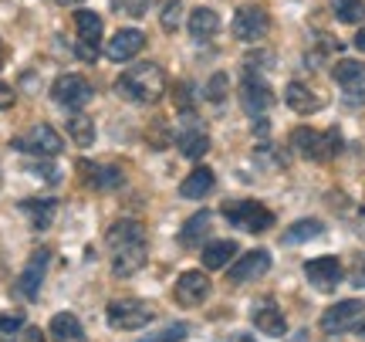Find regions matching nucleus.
I'll use <instances>...</instances> for the list:
<instances>
[{"instance_id": "8", "label": "nucleus", "mask_w": 365, "mask_h": 342, "mask_svg": "<svg viewBox=\"0 0 365 342\" xmlns=\"http://www.w3.org/2000/svg\"><path fill=\"white\" fill-rule=\"evenodd\" d=\"M267 27H271V17L264 7L257 4H244V7H237L234 14V38L250 44V41H261L267 34Z\"/></svg>"}, {"instance_id": "13", "label": "nucleus", "mask_w": 365, "mask_h": 342, "mask_svg": "<svg viewBox=\"0 0 365 342\" xmlns=\"http://www.w3.org/2000/svg\"><path fill=\"white\" fill-rule=\"evenodd\" d=\"M271 271V254L264 248L257 251H247V254H240V261L230 264V271H227V278H230V285H244V281H254V278H261Z\"/></svg>"}, {"instance_id": "18", "label": "nucleus", "mask_w": 365, "mask_h": 342, "mask_svg": "<svg viewBox=\"0 0 365 342\" xmlns=\"http://www.w3.org/2000/svg\"><path fill=\"white\" fill-rule=\"evenodd\" d=\"M145 241V227L139 221H118V224L108 227L105 234V248L118 251V248H132V244H143Z\"/></svg>"}, {"instance_id": "17", "label": "nucleus", "mask_w": 365, "mask_h": 342, "mask_svg": "<svg viewBox=\"0 0 365 342\" xmlns=\"http://www.w3.org/2000/svg\"><path fill=\"white\" fill-rule=\"evenodd\" d=\"M75 31H78L81 38V48H85V58H95V51L91 48H98L102 44V17L91 11H78L75 14Z\"/></svg>"}, {"instance_id": "1", "label": "nucleus", "mask_w": 365, "mask_h": 342, "mask_svg": "<svg viewBox=\"0 0 365 342\" xmlns=\"http://www.w3.org/2000/svg\"><path fill=\"white\" fill-rule=\"evenodd\" d=\"M118 95H125L129 102H139V106H153L163 99L166 92V75H163V68L156 61H139V65H132L122 79L115 81Z\"/></svg>"}, {"instance_id": "24", "label": "nucleus", "mask_w": 365, "mask_h": 342, "mask_svg": "<svg viewBox=\"0 0 365 342\" xmlns=\"http://www.w3.org/2000/svg\"><path fill=\"white\" fill-rule=\"evenodd\" d=\"M51 339L54 342H88V336H85L81 322L71 312H58L51 318Z\"/></svg>"}, {"instance_id": "32", "label": "nucleus", "mask_w": 365, "mask_h": 342, "mask_svg": "<svg viewBox=\"0 0 365 342\" xmlns=\"http://www.w3.org/2000/svg\"><path fill=\"white\" fill-rule=\"evenodd\" d=\"M227 89H230V79H227V75L220 71V75H213V79H210V85H207V99L220 106L223 99H227Z\"/></svg>"}, {"instance_id": "3", "label": "nucleus", "mask_w": 365, "mask_h": 342, "mask_svg": "<svg viewBox=\"0 0 365 342\" xmlns=\"http://www.w3.org/2000/svg\"><path fill=\"white\" fill-rule=\"evenodd\" d=\"M153 318H156V305L145 302V298H118L108 305V326L118 332L143 329Z\"/></svg>"}, {"instance_id": "16", "label": "nucleus", "mask_w": 365, "mask_h": 342, "mask_svg": "<svg viewBox=\"0 0 365 342\" xmlns=\"http://www.w3.org/2000/svg\"><path fill=\"white\" fill-rule=\"evenodd\" d=\"M335 81H339L345 95H352L355 106H359V99H365V61H355V58H345L335 65Z\"/></svg>"}, {"instance_id": "29", "label": "nucleus", "mask_w": 365, "mask_h": 342, "mask_svg": "<svg viewBox=\"0 0 365 342\" xmlns=\"http://www.w3.org/2000/svg\"><path fill=\"white\" fill-rule=\"evenodd\" d=\"M325 234V224L322 221H314V217H308V221H298V224L287 227L284 241L287 244H304V241H314V237Z\"/></svg>"}, {"instance_id": "5", "label": "nucleus", "mask_w": 365, "mask_h": 342, "mask_svg": "<svg viewBox=\"0 0 365 342\" xmlns=\"http://www.w3.org/2000/svg\"><path fill=\"white\" fill-rule=\"evenodd\" d=\"M11 146L21 149V153H31V156H58V153L65 149V139H61L51 126H31L27 132L14 136Z\"/></svg>"}, {"instance_id": "28", "label": "nucleus", "mask_w": 365, "mask_h": 342, "mask_svg": "<svg viewBox=\"0 0 365 342\" xmlns=\"http://www.w3.org/2000/svg\"><path fill=\"white\" fill-rule=\"evenodd\" d=\"M207 231H210V211H200L196 217H190V221L182 224L180 244H182V248H196V244L207 237Z\"/></svg>"}, {"instance_id": "40", "label": "nucleus", "mask_w": 365, "mask_h": 342, "mask_svg": "<svg viewBox=\"0 0 365 342\" xmlns=\"http://www.w3.org/2000/svg\"><path fill=\"white\" fill-rule=\"evenodd\" d=\"M14 342H44V336H41L38 329H24V332H17Z\"/></svg>"}, {"instance_id": "10", "label": "nucleus", "mask_w": 365, "mask_h": 342, "mask_svg": "<svg viewBox=\"0 0 365 342\" xmlns=\"http://www.w3.org/2000/svg\"><path fill=\"white\" fill-rule=\"evenodd\" d=\"M48 264H51V251L48 248H38L31 258H27L24 271H21V278H17V291L24 295L27 302L38 298L41 285H44V275H48Z\"/></svg>"}, {"instance_id": "7", "label": "nucleus", "mask_w": 365, "mask_h": 342, "mask_svg": "<svg viewBox=\"0 0 365 342\" xmlns=\"http://www.w3.org/2000/svg\"><path fill=\"white\" fill-rule=\"evenodd\" d=\"M91 95H95V89H91L88 81L81 79V75H58L51 85V99L58 102L61 109H85L91 102Z\"/></svg>"}, {"instance_id": "19", "label": "nucleus", "mask_w": 365, "mask_h": 342, "mask_svg": "<svg viewBox=\"0 0 365 342\" xmlns=\"http://www.w3.org/2000/svg\"><path fill=\"white\" fill-rule=\"evenodd\" d=\"M108 254H112V275L115 278H132L145 264V241L143 244H132V248L108 251Z\"/></svg>"}, {"instance_id": "4", "label": "nucleus", "mask_w": 365, "mask_h": 342, "mask_svg": "<svg viewBox=\"0 0 365 342\" xmlns=\"http://www.w3.org/2000/svg\"><path fill=\"white\" fill-rule=\"evenodd\" d=\"M223 217L250 234H264L267 227H274V211H267L257 200H230V203H223Z\"/></svg>"}, {"instance_id": "42", "label": "nucleus", "mask_w": 365, "mask_h": 342, "mask_svg": "<svg viewBox=\"0 0 365 342\" xmlns=\"http://www.w3.org/2000/svg\"><path fill=\"white\" fill-rule=\"evenodd\" d=\"M355 48H362V51H365V27L355 34Z\"/></svg>"}, {"instance_id": "15", "label": "nucleus", "mask_w": 365, "mask_h": 342, "mask_svg": "<svg viewBox=\"0 0 365 342\" xmlns=\"http://www.w3.org/2000/svg\"><path fill=\"white\" fill-rule=\"evenodd\" d=\"M145 48V34L135 27H122L118 34H112V41L105 44V58L108 61H129Z\"/></svg>"}, {"instance_id": "22", "label": "nucleus", "mask_w": 365, "mask_h": 342, "mask_svg": "<svg viewBox=\"0 0 365 342\" xmlns=\"http://www.w3.org/2000/svg\"><path fill=\"white\" fill-rule=\"evenodd\" d=\"M17 211L31 221V227H34V231H48V227H51V221H54L58 203H54V200H21V207H17Z\"/></svg>"}, {"instance_id": "45", "label": "nucleus", "mask_w": 365, "mask_h": 342, "mask_svg": "<svg viewBox=\"0 0 365 342\" xmlns=\"http://www.w3.org/2000/svg\"><path fill=\"white\" fill-rule=\"evenodd\" d=\"M359 332H362V336H365V322H362V326H359Z\"/></svg>"}, {"instance_id": "44", "label": "nucleus", "mask_w": 365, "mask_h": 342, "mask_svg": "<svg viewBox=\"0 0 365 342\" xmlns=\"http://www.w3.org/2000/svg\"><path fill=\"white\" fill-rule=\"evenodd\" d=\"M58 4H65V7H71V4H81V0H58Z\"/></svg>"}, {"instance_id": "6", "label": "nucleus", "mask_w": 365, "mask_h": 342, "mask_svg": "<svg viewBox=\"0 0 365 342\" xmlns=\"http://www.w3.org/2000/svg\"><path fill=\"white\" fill-rule=\"evenodd\" d=\"M365 322V302L362 298H345V302L325 308L322 316V329L328 336H341V332H352Z\"/></svg>"}, {"instance_id": "35", "label": "nucleus", "mask_w": 365, "mask_h": 342, "mask_svg": "<svg viewBox=\"0 0 365 342\" xmlns=\"http://www.w3.org/2000/svg\"><path fill=\"white\" fill-rule=\"evenodd\" d=\"M21 332V316H0V342H14Z\"/></svg>"}, {"instance_id": "2", "label": "nucleus", "mask_w": 365, "mask_h": 342, "mask_svg": "<svg viewBox=\"0 0 365 342\" xmlns=\"http://www.w3.org/2000/svg\"><path fill=\"white\" fill-rule=\"evenodd\" d=\"M291 146L298 149L304 159H312V163H328V159H335L341 153V132L339 129H308V126H301V129L291 132Z\"/></svg>"}, {"instance_id": "23", "label": "nucleus", "mask_w": 365, "mask_h": 342, "mask_svg": "<svg viewBox=\"0 0 365 342\" xmlns=\"http://www.w3.org/2000/svg\"><path fill=\"white\" fill-rule=\"evenodd\" d=\"M254 326L264 332V336H284L287 332V322L284 316H281V308L274 302H264L254 308Z\"/></svg>"}, {"instance_id": "31", "label": "nucleus", "mask_w": 365, "mask_h": 342, "mask_svg": "<svg viewBox=\"0 0 365 342\" xmlns=\"http://www.w3.org/2000/svg\"><path fill=\"white\" fill-rule=\"evenodd\" d=\"M68 136L78 146H91L95 143V122L88 116H71L68 119Z\"/></svg>"}, {"instance_id": "21", "label": "nucleus", "mask_w": 365, "mask_h": 342, "mask_svg": "<svg viewBox=\"0 0 365 342\" xmlns=\"http://www.w3.org/2000/svg\"><path fill=\"white\" fill-rule=\"evenodd\" d=\"M213 183H217L213 170H210V166H196V170L180 183V193L186 200H203L210 190H213Z\"/></svg>"}, {"instance_id": "11", "label": "nucleus", "mask_w": 365, "mask_h": 342, "mask_svg": "<svg viewBox=\"0 0 365 342\" xmlns=\"http://www.w3.org/2000/svg\"><path fill=\"white\" fill-rule=\"evenodd\" d=\"M210 278L203 275V271H182L180 278H176V288H173V298H176V305H182V308H196V305H203L210 298Z\"/></svg>"}, {"instance_id": "27", "label": "nucleus", "mask_w": 365, "mask_h": 342, "mask_svg": "<svg viewBox=\"0 0 365 342\" xmlns=\"http://www.w3.org/2000/svg\"><path fill=\"white\" fill-rule=\"evenodd\" d=\"M234 254H237L234 241H213V244H207V251H203V264H207L210 271H220V268H227V264L234 261Z\"/></svg>"}, {"instance_id": "41", "label": "nucleus", "mask_w": 365, "mask_h": 342, "mask_svg": "<svg viewBox=\"0 0 365 342\" xmlns=\"http://www.w3.org/2000/svg\"><path fill=\"white\" fill-rule=\"evenodd\" d=\"M352 281L359 285V288H365V258L359 264H355V271H352Z\"/></svg>"}, {"instance_id": "14", "label": "nucleus", "mask_w": 365, "mask_h": 342, "mask_svg": "<svg viewBox=\"0 0 365 342\" xmlns=\"http://www.w3.org/2000/svg\"><path fill=\"white\" fill-rule=\"evenodd\" d=\"M78 173L91 190H105V193L125 183V173L118 166H102V163H91V159H78Z\"/></svg>"}, {"instance_id": "20", "label": "nucleus", "mask_w": 365, "mask_h": 342, "mask_svg": "<svg viewBox=\"0 0 365 342\" xmlns=\"http://www.w3.org/2000/svg\"><path fill=\"white\" fill-rule=\"evenodd\" d=\"M284 102H287V109H294L298 116H314V112L322 109V99H318L308 85H301V81H291L284 89Z\"/></svg>"}, {"instance_id": "26", "label": "nucleus", "mask_w": 365, "mask_h": 342, "mask_svg": "<svg viewBox=\"0 0 365 342\" xmlns=\"http://www.w3.org/2000/svg\"><path fill=\"white\" fill-rule=\"evenodd\" d=\"M176 146H180V153L186 159H200V156H207L210 136L203 129H182L180 139H176Z\"/></svg>"}, {"instance_id": "39", "label": "nucleus", "mask_w": 365, "mask_h": 342, "mask_svg": "<svg viewBox=\"0 0 365 342\" xmlns=\"http://www.w3.org/2000/svg\"><path fill=\"white\" fill-rule=\"evenodd\" d=\"M14 102H17V95H14V89L7 85V81H0V109H11Z\"/></svg>"}, {"instance_id": "30", "label": "nucleus", "mask_w": 365, "mask_h": 342, "mask_svg": "<svg viewBox=\"0 0 365 342\" xmlns=\"http://www.w3.org/2000/svg\"><path fill=\"white\" fill-rule=\"evenodd\" d=\"M331 11L341 24H362L365 21V0H331Z\"/></svg>"}, {"instance_id": "36", "label": "nucleus", "mask_w": 365, "mask_h": 342, "mask_svg": "<svg viewBox=\"0 0 365 342\" xmlns=\"http://www.w3.org/2000/svg\"><path fill=\"white\" fill-rule=\"evenodd\" d=\"M118 11H125L129 17H143L145 7H149V0H115Z\"/></svg>"}, {"instance_id": "33", "label": "nucleus", "mask_w": 365, "mask_h": 342, "mask_svg": "<svg viewBox=\"0 0 365 342\" xmlns=\"http://www.w3.org/2000/svg\"><path fill=\"white\" fill-rule=\"evenodd\" d=\"M186 339V326L182 322H173V326H166L163 332H156V336H149V339L143 342H182Z\"/></svg>"}, {"instance_id": "43", "label": "nucleus", "mask_w": 365, "mask_h": 342, "mask_svg": "<svg viewBox=\"0 0 365 342\" xmlns=\"http://www.w3.org/2000/svg\"><path fill=\"white\" fill-rule=\"evenodd\" d=\"M230 342H254V336H247V332H240V336H234Z\"/></svg>"}, {"instance_id": "37", "label": "nucleus", "mask_w": 365, "mask_h": 342, "mask_svg": "<svg viewBox=\"0 0 365 342\" xmlns=\"http://www.w3.org/2000/svg\"><path fill=\"white\" fill-rule=\"evenodd\" d=\"M149 143L159 146V149L170 143V136H166V122H156V126H149Z\"/></svg>"}, {"instance_id": "12", "label": "nucleus", "mask_w": 365, "mask_h": 342, "mask_svg": "<svg viewBox=\"0 0 365 342\" xmlns=\"http://www.w3.org/2000/svg\"><path fill=\"white\" fill-rule=\"evenodd\" d=\"M304 275H308V281H312L318 291H331L341 281L345 268H341V261L335 258V254H325V258H312V261H304Z\"/></svg>"}, {"instance_id": "34", "label": "nucleus", "mask_w": 365, "mask_h": 342, "mask_svg": "<svg viewBox=\"0 0 365 342\" xmlns=\"http://www.w3.org/2000/svg\"><path fill=\"white\" fill-rule=\"evenodd\" d=\"M182 21V4L180 0H166V7H163V27L166 31H176Z\"/></svg>"}, {"instance_id": "38", "label": "nucleus", "mask_w": 365, "mask_h": 342, "mask_svg": "<svg viewBox=\"0 0 365 342\" xmlns=\"http://www.w3.org/2000/svg\"><path fill=\"white\" fill-rule=\"evenodd\" d=\"M176 109H180V112H190V109H193V102H190V85H180V89H176Z\"/></svg>"}, {"instance_id": "9", "label": "nucleus", "mask_w": 365, "mask_h": 342, "mask_svg": "<svg viewBox=\"0 0 365 342\" xmlns=\"http://www.w3.org/2000/svg\"><path fill=\"white\" fill-rule=\"evenodd\" d=\"M240 106H244V112H250V116H264V112L274 106L271 85H267L257 71H247V75L240 79Z\"/></svg>"}, {"instance_id": "25", "label": "nucleus", "mask_w": 365, "mask_h": 342, "mask_svg": "<svg viewBox=\"0 0 365 342\" xmlns=\"http://www.w3.org/2000/svg\"><path fill=\"white\" fill-rule=\"evenodd\" d=\"M217 31H220V17L210 11V7H196V11L190 14V34H193L196 41H210Z\"/></svg>"}]
</instances>
